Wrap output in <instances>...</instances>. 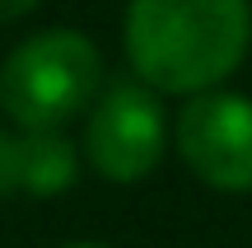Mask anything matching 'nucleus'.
Masks as SVG:
<instances>
[{"label":"nucleus","instance_id":"39448f33","mask_svg":"<svg viewBox=\"0 0 252 248\" xmlns=\"http://www.w3.org/2000/svg\"><path fill=\"white\" fill-rule=\"evenodd\" d=\"M84 159L65 131H19V192L56 197L70 192Z\"/></svg>","mask_w":252,"mask_h":248},{"label":"nucleus","instance_id":"f03ea898","mask_svg":"<svg viewBox=\"0 0 252 248\" xmlns=\"http://www.w3.org/2000/svg\"><path fill=\"white\" fill-rule=\"evenodd\" d=\"M103 94V52L80 28H42L0 66V108L19 131H65Z\"/></svg>","mask_w":252,"mask_h":248},{"label":"nucleus","instance_id":"423d86ee","mask_svg":"<svg viewBox=\"0 0 252 248\" xmlns=\"http://www.w3.org/2000/svg\"><path fill=\"white\" fill-rule=\"evenodd\" d=\"M19 192V131L0 127V197Z\"/></svg>","mask_w":252,"mask_h":248},{"label":"nucleus","instance_id":"f257e3e1","mask_svg":"<svg viewBox=\"0 0 252 248\" xmlns=\"http://www.w3.org/2000/svg\"><path fill=\"white\" fill-rule=\"evenodd\" d=\"M122 47L145 89L196 99L243 66L252 47L248 0H131Z\"/></svg>","mask_w":252,"mask_h":248},{"label":"nucleus","instance_id":"20e7f679","mask_svg":"<svg viewBox=\"0 0 252 248\" xmlns=\"http://www.w3.org/2000/svg\"><path fill=\"white\" fill-rule=\"evenodd\" d=\"M173 150L196 183L215 192H252V99L210 89L182 103L173 122Z\"/></svg>","mask_w":252,"mask_h":248},{"label":"nucleus","instance_id":"6e6552de","mask_svg":"<svg viewBox=\"0 0 252 248\" xmlns=\"http://www.w3.org/2000/svg\"><path fill=\"white\" fill-rule=\"evenodd\" d=\"M61 248H112V244H98V239H75V244H61Z\"/></svg>","mask_w":252,"mask_h":248},{"label":"nucleus","instance_id":"7ed1b4c3","mask_svg":"<svg viewBox=\"0 0 252 248\" xmlns=\"http://www.w3.org/2000/svg\"><path fill=\"white\" fill-rule=\"evenodd\" d=\"M173 145L168 112L154 89L140 80H112L84 112V136H80V159L84 169L117 187H135L163 164Z\"/></svg>","mask_w":252,"mask_h":248},{"label":"nucleus","instance_id":"0eeeda50","mask_svg":"<svg viewBox=\"0 0 252 248\" xmlns=\"http://www.w3.org/2000/svg\"><path fill=\"white\" fill-rule=\"evenodd\" d=\"M37 5H42V0H0V24H14V19L33 14Z\"/></svg>","mask_w":252,"mask_h":248}]
</instances>
